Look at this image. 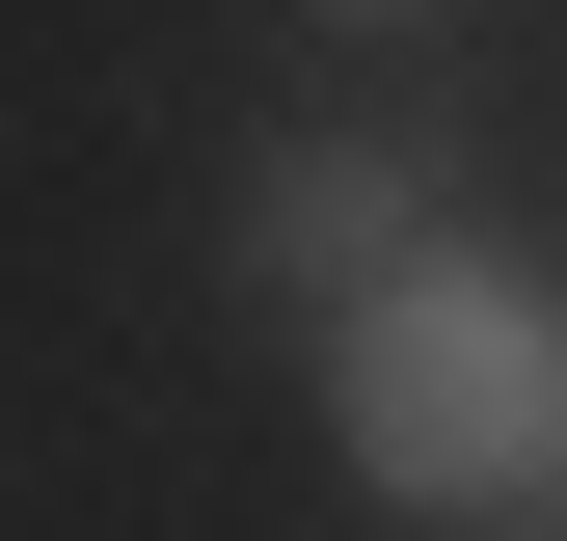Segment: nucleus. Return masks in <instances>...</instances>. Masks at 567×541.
<instances>
[{
	"label": "nucleus",
	"instance_id": "obj_3",
	"mask_svg": "<svg viewBox=\"0 0 567 541\" xmlns=\"http://www.w3.org/2000/svg\"><path fill=\"white\" fill-rule=\"evenodd\" d=\"M324 28H433V0H324Z\"/></svg>",
	"mask_w": 567,
	"mask_h": 541
},
{
	"label": "nucleus",
	"instance_id": "obj_2",
	"mask_svg": "<svg viewBox=\"0 0 567 541\" xmlns=\"http://www.w3.org/2000/svg\"><path fill=\"white\" fill-rule=\"evenodd\" d=\"M433 244H460V217L379 163V135H298V163H244V270H270V298H324V325L379 298V270H433Z\"/></svg>",
	"mask_w": 567,
	"mask_h": 541
},
{
	"label": "nucleus",
	"instance_id": "obj_1",
	"mask_svg": "<svg viewBox=\"0 0 567 541\" xmlns=\"http://www.w3.org/2000/svg\"><path fill=\"white\" fill-rule=\"evenodd\" d=\"M324 433H351V488H379V514H486V488H540V460H567V298H540L514 244L379 270V298L324 325Z\"/></svg>",
	"mask_w": 567,
	"mask_h": 541
}]
</instances>
